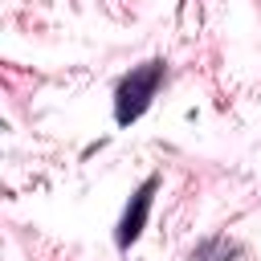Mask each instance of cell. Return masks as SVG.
<instances>
[{
    "label": "cell",
    "instance_id": "1",
    "mask_svg": "<svg viewBox=\"0 0 261 261\" xmlns=\"http://www.w3.org/2000/svg\"><path fill=\"white\" fill-rule=\"evenodd\" d=\"M159 82H163V61H147V65L130 69V73L122 77L118 94H114V118H118L122 126H126V122H135V118L151 106V98H155Z\"/></svg>",
    "mask_w": 261,
    "mask_h": 261
},
{
    "label": "cell",
    "instance_id": "2",
    "mask_svg": "<svg viewBox=\"0 0 261 261\" xmlns=\"http://www.w3.org/2000/svg\"><path fill=\"white\" fill-rule=\"evenodd\" d=\"M151 196H155V179H147V184L130 196V204H126V212H122V224H118V245H122V249L139 241V232H143V224H147V212H151Z\"/></svg>",
    "mask_w": 261,
    "mask_h": 261
}]
</instances>
